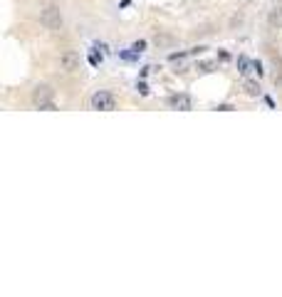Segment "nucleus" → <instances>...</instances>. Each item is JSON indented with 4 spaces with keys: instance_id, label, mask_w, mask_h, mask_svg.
I'll return each instance as SVG.
<instances>
[{
    "instance_id": "obj_9",
    "label": "nucleus",
    "mask_w": 282,
    "mask_h": 297,
    "mask_svg": "<svg viewBox=\"0 0 282 297\" xmlns=\"http://www.w3.org/2000/svg\"><path fill=\"white\" fill-rule=\"evenodd\" d=\"M144 47H146V42H144V40H139V42L134 45V52H144Z\"/></svg>"
},
{
    "instance_id": "obj_2",
    "label": "nucleus",
    "mask_w": 282,
    "mask_h": 297,
    "mask_svg": "<svg viewBox=\"0 0 282 297\" xmlns=\"http://www.w3.org/2000/svg\"><path fill=\"white\" fill-rule=\"evenodd\" d=\"M40 22H42L47 30H60V28H62V15H60V10H57L55 5H47V8L42 10V15H40Z\"/></svg>"
},
{
    "instance_id": "obj_5",
    "label": "nucleus",
    "mask_w": 282,
    "mask_h": 297,
    "mask_svg": "<svg viewBox=\"0 0 282 297\" xmlns=\"http://www.w3.org/2000/svg\"><path fill=\"white\" fill-rule=\"evenodd\" d=\"M168 104H171L173 109H181V112H188V109H191V99L186 97V94H173V97L168 99Z\"/></svg>"
},
{
    "instance_id": "obj_1",
    "label": "nucleus",
    "mask_w": 282,
    "mask_h": 297,
    "mask_svg": "<svg viewBox=\"0 0 282 297\" xmlns=\"http://www.w3.org/2000/svg\"><path fill=\"white\" fill-rule=\"evenodd\" d=\"M33 104L37 107V109H47V112H52V109H55V102H52V89L47 87V84H40V87H35Z\"/></svg>"
},
{
    "instance_id": "obj_10",
    "label": "nucleus",
    "mask_w": 282,
    "mask_h": 297,
    "mask_svg": "<svg viewBox=\"0 0 282 297\" xmlns=\"http://www.w3.org/2000/svg\"><path fill=\"white\" fill-rule=\"evenodd\" d=\"M139 92H141V94H149V87H146V84L141 82V84H139Z\"/></svg>"
},
{
    "instance_id": "obj_7",
    "label": "nucleus",
    "mask_w": 282,
    "mask_h": 297,
    "mask_svg": "<svg viewBox=\"0 0 282 297\" xmlns=\"http://www.w3.org/2000/svg\"><path fill=\"white\" fill-rule=\"evenodd\" d=\"M238 67H240L243 75H250V72L255 69V62H250L248 57H238Z\"/></svg>"
},
{
    "instance_id": "obj_4",
    "label": "nucleus",
    "mask_w": 282,
    "mask_h": 297,
    "mask_svg": "<svg viewBox=\"0 0 282 297\" xmlns=\"http://www.w3.org/2000/svg\"><path fill=\"white\" fill-rule=\"evenodd\" d=\"M60 65L65 72H74V69H80V52H74V50H67L60 55Z\"/></svg>"
},
{
    "instance_id": "obj_6",
    "label": "nucleus",
    "mask_w": 282,
    "mask_h": 297,
    "mask_svg": "<svg viewBox=\"0 0 282 297\" xmlns=\"http://www.w3.org/2000/svg\"><path fill=\"white\" fill-rule=\"evenodd\" d=\"M267 22H270V28L280 30V28H282V5H280V8H272V10H270V15H267Z\"/></svg>"
},
{
    "instance_id": "obj_3",
    "label": "nucleus",
    "mask_w": 282,
    "mask_h": 297,
    "mask_svg": "<svg viewBox=\"0 0 282 297\" xmlns=\"http://www.w3.org/2000/svg\"><path fill=\"white\" fill-rule=\"evenodd\" d=\"M114 107H116V99H114V94H109V92H97V94L92 97V109L112 112Z\"/></svg>"
},
{
    "instance_id": "obj_8",
    "label": "nucleus",
    "mask_w": 282,
    "mask_h": 297,
    "mask_svg": "<svg viewBox=\"0 0 282 297\" xmlns=\"http://www.w3.org/2000/svg\"><path fill=\"white\" fill-rule=\"evenodd\" d=\"M243 89L248 92L250 97H258V94H260V84H258V82H250V80L243 84Z\"/></svg>"
}]
</instances>
